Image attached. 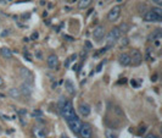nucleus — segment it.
Listing matches in <instances>:
<instances>
[{"mask_svg": "<svg viewBox=\"0 0 162 138\" xmlns=\"http://www.w3.org/2000/svg\"><path fill=\"white\" fill-rule=\"evenodd\" d=\"M59 111H60V115L66 121L76 117V111H74L73 104L70 102V100H65L63 98L60 100V103H59Z\"/></svg>", "mask_w": 162, "mask_h": 138, "instance_id": "f257e3e1", "label": "nucleus"}, {"mask_svg": "<svg viewBox=\"0 0 162 138\" xmlns=\"http://www.w3.org/2000/svg\"><path fill=\"white\" fill-rule=\"evenodd\" d=\"M144 21H146V22H161L162 21V10L160 7H154L150 11L145 12Z\"/></svg>", "mask_w": 162, "mask_h": 138, "instance_id": "f03ea898", "label": "nucleus"}, {"mask_svg": "<svg viewBox=\"0 0 162 138\" xmlns=\"http://www.w3.org/2000/svg\"><path fill=\"white\" fill-rule=\"evenodd\" d=\"M121 35H122V34H121L118 27H113L109 33H107V35H106V44H107V46L113 45L119 39Z\"/></svg>", "mask_w": 162, "mask_h": 138, "instance_id": "7ed1b4c3", "label": "nucleus"}, {"mask_svg": "<svg viewBox=\"0 0 162 138\" xmlns=\"http://www.w3.org/2000/svg\"><path fill=\"white\" fill-rule=\"evenodd\" d=\"M20 75H21V77L24 80L26 83H29V84H33L34 83V76H33V73L29 69H27V67H22L20 70Z\"/></svg>", "mask_w": 162, "mask_h": 138, "instance_id": "20e7f679", "label": "nucleus"}, {"mask_svg": "<svg viewBox=\"0 0 162 138\" xmlns=\"http://www.w3.org/2000/svg\"><path fill=\"white\" fill-rule=\"evenodd\" d=\"M129 56H130V65H133V66H139L143 62V55L137 49L133 50Z\"/></svg>", "mask_w": 162, "mask_h": 138, "instance_id": "39448f33", "label": "nucleus"}, {"mask_svg": "<svg viewBox=\"0 0 162 138\" xmlns=\"http://www.w3.org/2000/svg\"><path fill=\"white\" fill-rule=\"evenodd\" d=\"M67 123H68L70 128H71L74 133H78V132H79V130H80V127H82V125H83V122L80 121L77 116H76V117H73V119H71V120H68V121H67Z\"/></svg>", "mask_w": 162, "mask_h": 138, "instance_id": "423d86ee", "label": "nucleus"}, {"mask_svg": "<svg viewBox=\"0 0 162 138\" xmlns=\"http://www.w3.org/2000/svg\"><path fill=\"white\" fill-rule=\"evenodd\" d=\"M104 37H105V27L102 24H99V26H96L93 31V38L96 42H101Z\"/></svg>", "mask_w": 162, "mask_h": 138, "instance_id": "0eeeda50", "label": "nucleus"}, {"mask_svg": "<svg viewBox=\"0 0 162 138\" xmlns=\"http://www.w3.org/2000/svg\"><path fill=\"white\" fill-rule=\"evenodd\" d=\"M78 134L82 137V138H91L93 137V130L90 127V125L88 123H83L82 127H80Z\"/></svg>", "mask_w": 162, "mask_h": 138, "instance_id": "6e6552de", "label": "nucleus"}, {"mask_svg": "<svg viewBox=\"0 0 162 138\" xmlns=\"http://www.w3.org/2000/svg\"><path fill=\"white\" fill-rule=\"evenodd\" d=\"M121 6L117 5V6H113L110 11H109V14H107V20L109 21H116L119 16H121Z\"/></svg>", "mask_w": 162, "mask_h": 138, "instance_id": "1a4fd4ad", "label": "nucleus"}, {"mask_svg": "<svg viewBox=\"0 0 162 138\" xmlns=\"http://www.w3.org/2000/svg\"><path fill=\"white\" fill-rule=\"evenodd\" d=\"M18 89H20L21 94H23V95H26V97H31L32 93H33V84H29V83L23 82V83L20 86Z\"/></svg>", "mask_w": 162, "mask_h": 138, "instance_id": "9d476101", "label": "nucleus"}, {"mask_svg": "<svg viewBox=\"0 0 162 138\" xmlns=\"http://www.w3.org/2000/svg\"><path fill=\"white\" fill-rule=\"evenodd\" d=\"M46 62H48V66H49L50 69H57V66H59V58H57V55L50 54V55L48 56Z\"/></svg>", "mask_w": 162, "mask_h": 138, "instance_id": "9b49d317", "label": "nucleus"}, {"mask_svg": "<svg viewBox=\"0 0 162 138\" xmlns=\"http://www.w3.org/2000/svg\"><path fill=\"white\" fill-rule=\"evenodd\" d=\"M78 110H79V112H80V115L84 116V117L89 116V115H90V111H91L89 104H87V103H80L79 106H78Z\"/></svg>", "mask_w": 162, "mask_h": 138, "instance_id": "f8f14e48", "label": "nucleus"}, {"mask_svg": "<svg viewBox=\"0 0 162 138\" xmlns=\"http://www.w3.org/2000/svg\"><path fill=\"white\" fill-rule=\"evenodd\" d=\"M118 62L122 66H129L130 65V56L127 53H122L118 56Z\"/></svg>", "mask_w": 162, "mask_h": 138, "instance_id": "ddd939ff", "label": "nucleus"}, {"mask_svg": "<svg viewBox=\"0 0 162 138\" xmlns=\"http://www.w3.org/2000/svg\"><path fill=\"white\" fill-rule=\"evenodd\" d=\"M33 134H34L35 138H46V131L40 126L33 127Z\"/></svg>", "mask_w": 162, "mask_h": 138, "instance_id": "4468645a", "label": "nucleus"}, {"mask_svg": "<svg viewBox=\"0 0 162 138\" xmlns=\"http://www.w3.org/2000/svg\"><path fill=\"white\" fill-rule=\"evenodd\" d=\"M65 89L67 91V93L71 94V95L76 94V87H74V83H73L71 80H68V78L65 81Z\"/></svg>", "mask_w": 162, "mask_h": 138, "instance_id": "2eb2a0df", "label": "nucleus"}, {"mask_svg": "<svg viewBox=\"0 0 162 138\" xmlns=\"http://www.w3.org/2000/svg\"><path fill=\"white\" fill-rule=\"evenodd\" d=\"M91 3H93V0H79V1H78V7L80 10H84V9L89 7L91 5Z\"/></svg>", "mask_w": 162, "mask_h": 138, "instance_id": "dca6fc26", "label": "nucleus"}, {"mask_svg": "<svg viewBox=\"0 0 162 138\" xmlns=\"http://www.w3.org/2000/svg\"><path fill=\"white\" fill-rule=\"evenodd\" d=\"M9 94H10L12 98H15V99H20L21 95H22L18 88H11V89H9Z\"/></svg>", "mask_w": 162, "mask_h": 138, "instance_id": "f3484780", "label": "nucleus"}, {"mask_svg": "<svg viewBox=\"0 0 162 138\" xmlns=\"http://www.w3.org/2000/svg\"><path fill=\"white\" fill-rule=\"evenodd\" d=\"M105 138H118L117 132H115L111 128H106L105 130Z\"/></svg>", "mask_w": 162, "mask_h": 138, "instance_id": "a211bd4d", "label": "nucleus"}, {"mask_svg": "<svg viewBox=\"0 0 162 138\" xmlns=\"http://www.w3.org/2000/svg\"><path fill=\"white\" fill-rule=\"evenodd\" d=\"M161 30H156L150 37H149V41L150 42H152V41H160V38H161Z\"/></svg>", "mask_w": 162, "mask_h": 138, "instance_id": "6ab92c4d", "label": "nucleus"}, {"mask_svg": "<svg viewBox=\"0 0 162 138\" xmlns=\"http://www.w3.org/2000/svg\"><path fill=\"white\" fill-rule=\"evenodd\" d=\"M0 53H1V55L6 59H11L12 58V52L9 49V48H3L1 50H0Z\"/></svg>", "mask_w": 162, "mask_h": 138, "instance_id": "aec40b11", "label": "nucleus"}, {"mask_svg": "<svg viewBox=\"0 0 162 138\" xmlns=\"http://www.w3.org/2000/svg\"><path fill=\"white\" fill-rule=\"evenodd\" d=\"M118 30H119L121 34H122V33H127V32L129 31V24H127V23L119 24V26H118Z\"/></svg>", "mask_w": 162, "mask_h": 138, "instance_id": "412c9836", "label": "nucleus"}, {"mask_svg": "<svg viewBox=\"0 0 162 138\" xmlns=\"http://www.w3.org/2000/svg\"><path fill=\"white\" fill-rule=\"evenodd\" d=\"M115 112H116V114L117 115H119V116H123V111L122 110H121V108H118V106H115Z\"/></svg>", "mask_w": 162, "mask_h": 138, "instance_id": "4be33fe9", "label": "nucleus"}, {"mask_svg": "<svg viewBox=\"0 0 162 138\" xmlns=\"http://www.w3.org/2000/svg\"><path fill=\"white\" fill-rule=\"evenodd\" d=\"M145 138H160V137L157 134H155V133H147Z\"/></svg>", "mask_w": 162, "mask_h": 138, "instance_id": "5701e85b", "label": "nucleus"}, {"mask_svg": "<svg viewBox=\"0 0 162 138\" xmlns=\"http://www.w3.org/2000/svg\"><path fill=\"white\" fill-rule=\"evenodd\" d=\"M33 116H40L42 115V111L40 110H37V111H33V114H32Z\"/></svg>", "mask_w": 162, "mask_h": 138, "instance_id": "b1692460", "label": "nucleus"}, {"mask_svg": "<svg viewBox=\"0 0 162 138\" xmlns=\"http://www.w3.org/2000/svg\"><path fill=\"white\" fill-rule=\"evenodd\" d=\"M152 1H154L157 6H161V5H162V0H152Z\"/></svg>", "mask_w": 162, "mask_h": 138, "instance_id": "393cba45", "label": "nucleus"}, {"mask_svg": "<svg viewBox=\"0 0 162 138\" xmlns=\"http://www.w3.org/2000/svg\"><path fill=\"white\" fill-rule=\"evenodd\" d=\"M38 35H39V34H38L37 32H35V33H33V35H32V39H37V38H38Z\"/></svg>", "mask_w": 162, "mask_h": 138, "instance_id": "a878e982", "label": "nucleus"}, {"mask_svg": "<svg viewBox=\"0 0 162 138\" xmlns=\"http://www.w3.org/2000/svg\"><path fill=\"white\" fill-rule=\"evenodd\" d=\"M102 65H104V62H101V64H100V65H99V66L96 67V71H98V72L100 71V69H101V66H102Z\"/></svg>", "mask_w": 162, "mask_h": 138, "instance_id": "bb28decb", "label": "nucleus"}, {"mask_svg": "<svg viewBox=\"0 0 162 138\" xmlns=\"http://www.w3.org/2000/svg\"><path fill=\"white\" fill-rule=\"evenodd\" d=\"M37 58H38V59H42V53L38 52V53H37Z\"/></svg>", "mask_w": 162, "mask_h": 138, "instance_id": "cd10ccee", "label": "nucleus"}, {"mask_svg": "<svg viewBox=\"0 0 162 138\" xmlns=\"http://www.w3.org/2000/svg\"><path fill=\"white\" fill-rule=\"evenodd\" d=\"M3 86H4V80L0 77V87H3Z\"/></svg>", "mask_w": 162, "mask_h": 138, "instance_id": "c85d7f7f", "label": "nucleus"}, {"mask_svg": "<svg viewBox=\"0 0 162 138\" xmlns=\"http://www.w3.org/2000/svg\"><path fill=\"white\" fill-rule=\"evenodd\" d=\"M1 132H3V130H1V126H0V134H1Z\"/></svg>", "mask_w": 162, "mask_h": 138, "instance_id": "c756f323", "label": "nucleus"}, {"mask_svg": "<svg viewBox=\"0 0 162 138\" xmlns=\"http://www.w3.org/2000/svg\"><path fill=\"white\" fill-rule=\"evenodd\" d=\"M62 138H68V137H67V136H65V134H63V136H62Z\"/></svg>", "mask_w": 162, "mask_h": 138, "instance_id": "7c9ffc66", "label": "nucleus"}, {"mask_svg": "<svg viewBox=\"0 0 162 138\" xmlns=\"http://www.w3.org/2000/svg\"><path fill=\"white\" fill-rule=\"evenodd\" d=\"M68 1H70V3H73V1H74V0H68Z\"/></svg>", "mask_w": 162, "mask_h": 138, "instance_id": "2f4dec72", "label": "nucleus"}]
</instances>
